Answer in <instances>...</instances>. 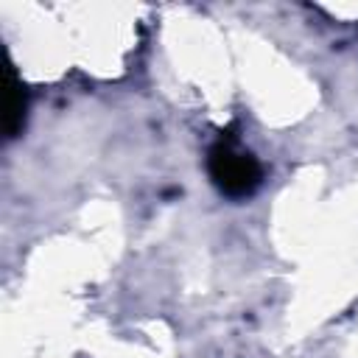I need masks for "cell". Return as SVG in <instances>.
<instances>
[{"label": "cell", "instance_id": "6da1fadb", "mask_svg": "<svg viewBox=\"0 0 358 358\" xmlns=\"http://www.w3.org/2000/svg\"><path fill=\"white\" fill-rule=\"evenodd\" d=\"M207 173L213 179V185L232 199H243L249 193L257 190L260 185V162L249 154L235 148L232 143H218L210 148L207 154Z\"/></svg>", "mask_w": 358, "mask_h": 358}, {"label": "cell", "instance_id": "7a4b0ae2", "mask_svg": "<svg viewBox=\"0 0 358 358\" xmlns=\"http://www.w3.org/2000/svg\"><path fill=\"white\" fill-rule=\"evenodd\" d=\"M25 123V90L14 70L6 73V137H17Z\"/></svg>", "mask_w": 358, "mask_h": 358}]
</instances>
